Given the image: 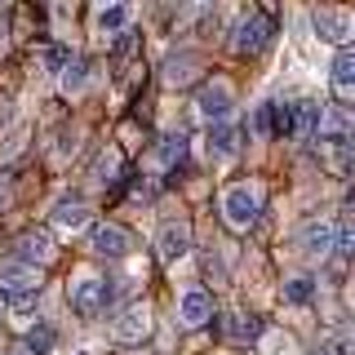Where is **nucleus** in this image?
Returning a JSON list of instances; mask_svg holds the SVG:
<instances>
[{
    "label": "nucleus",
    "mask_w": 355,
    "mask_h": 355,
    "mask_svg": "<svg viewBox=\"0 0 355 355\" xmlns=\"http://www.w3.org/2000/svg\"><path fill=\"white\" fill-rule=\"evenodd\" d=\"M302 249L311 253V258L333 253V227H329V222H306V227H302Z\"/></svg>",
    "instance_id": "2eb2a0df"
},
{
    "label": "nucleus",
    "mask_w": 355,
    "mask_h": 355,
    "mask_svg": "<svg viewBox=\"0 0 355 355\" xmlns=\"http://www.w3.org/2000/svg\"><path fill=\"white\" fill-rule=\"evenodd\" d=\"M178 320H182L187 329H200L214 320V297L205 293V288H187L182 302H178Z\"/></svg>",
    "instance_id": "0eeeda50"
},
{
    "label": "nucleus",
    "mask_w": 355,
    "mask_h": 355,
    "mask_svg": "<svg viewBox=\"0 0 355 355\" xmlns=\"http://www.w3.org/2000/svg\"><path fill=\"white\" fill-rule=\"evenodd\" d=\"M315 31L333 44L347 49V36H351V14H333V9H315Z\"/></svg>",
    "instance_id": "9b49d317"
},
{
    "label": "nucleus",
    "mask_w": 355,
    "mask_h": 355,
    "mask_svg": "<svg viewBox=\"0 0 355 355\" xmlns=\"http://www.w3.org/2000/svg\"><path fill=\"white\" fill-rule=\"evenodd\" d=\"M155 249H160V262H178L187 249H191V227H187V222H164Z\"/></svg>",
    "instance_id": "1a4fd4ad"
},
{
    "label": "nucleus",
    "mask_w": 355,
    "mask_h": 355,
    "mask_svg": "<svg viewBox=\"0 0 355 355\" xmlns=\"http://www.w3.org/2000/svg\"><path fill=\"white\" fill-rule=\"evenodd\" d=\"M288 111H293V138H315V133H320V116H324L320 103L302 98V103H293Z\"/></svg>",
    "instance_id": "f8f14e48"
},
{
    "label": "nucleus",
    "mask_w": 355,
    "mask_h": 355,
    "mask_svg": "<svg viewBox=\"0 0 355 355\" xmlns=\"http://www.w3.org/2000/svg\"><path fill=\"white\" fill-rule=\"evenodd\" d=\"M253 133H258V138H271V111H266V103L258 107V116H253Z\"/></svg>",
    "instance_id": "393cba45"
},
{
    "label": "nucleus",
    "mask_w": 355,
    "mask_h": 355,
    "mask_svg": "<svg viewBox=\"0 0 355 355\" xmlns=\"http://www.w3.org/2000/svg\"><path fill=\"white\" fill-rule=\"evenodd\" d=\"M0 44H5V18H0Z\"/></svg>",
    "instance_id": "cd10ccee"
},
{
    "label": "nucleus",
    "mask_w": 355,
    "mask_h": 355,
    "mask_svg": "<svg viewBox=\"0 0 355 355\" xmlns=\"http://www.w3.org/2000/svg\"><path fill=\"white\" fill-rule=\"evenodd\" d=\"M89 85V67L85 62H67V76H62V89L67 94H80V89Z\"/></svg>",
    "instance_id": "4be33fe9"
},
{
    "label": "nucleus",
    "mask_w": 355,
    "mask_h": 355,
    "mask_svg": "<svg viewBox=\"0 0 355 355\" xmlns=\"http://www.w3.org/2000/svg\"><path fill=\"white\" fill-rule=\"evenodd\" d=\"M311 297H315V280H311V275H293V280L284 284V302H293V306H306Z\"/></svg>",
    "instance_id": "6ab92c4d"
},
{
    "label": "nucleus",
    "mask_w": 355,
    "mask_h": 355,
    "mask_svg": "<svg viewBox=\"0 0 355 355\" xmlns=\"http://www.w3.org/2000/svg\"><path fill=\"white\" fill-rule=\"evenodd\" d=\"M351 351V342H347V333H333V338L324 342V347H320L315 355H347Z\"/></svg>",
    "instance_id": "5701e85b"
},
{
    "label": "nucleus",
    "mask_w": 355,
    "mask_h": 355,
    "mask_svg": "<svg viewBox=\"0 0 355 355\" xmlns=\"http://www.w3.org/2000/svg\"><path fill=\"white\" fill-rule=\"evenodd\" d=\"M271 18L266 14H249V18H240L236 22V36H231V49L244 53V58H253V53H262L266 44H271Z\"/></svg>",
    "instance_id": "20e7f679"
},
{
    "label": "nucleus",
    "mask_w": 355,
    "mask_h": 355,
    "mask_svg": "<svg viewBox=\"0 0 355 355\" xmlns=\"http://www.w3.org/2000/svg\"><path fill=\"white\" fill-rule=\"evenodd\" d=\"M18 262L22 266H44V262H53V240L44 236V231H27V236H18Z\"/></svg>",
    "instance_id": "9d476101"
},
{
    "label": "nucleus",
    "mask_w": 355,
    "mask_h": 355,
    "mask_svg": "<svg viewBox=\"0 0 355 355\" xmlns=\"http://www.w3.org/2000/svg\"><path fill=\"white\" fill-rule=\"evenodd\" d=\"M209 151H214L218 160H231V155L240 151V129L227 125V120H222V125H214V129H209Z\"/></svg>",
    "instance_id": "4468645a"
},
{
    "label": "nucleus",
    "mask_w": 355,
    "mask_h": 355,
    "mask_svg": "<svg viewBox=\"0 0 355 355\" xmlns=\"http://www.w3.org/2000/svg\"><path fill=\"white\" fill-rule=\"evenodd\" d=\"M67 62H71L67 49H44V67H49V71H67Z\"/></svg>",
    "instance_id": "b1692460"
},
{
    "label": "nucleus",
    "mask_w": 355,
    "mask_h": 355,
    "mask_svg": "<svg viewBox=\"0 0 355 355\" xmlns=\"http://www.w3.org/2000/svg\"><path fill=\"white\" fill-rule=\"evenodd\" d=\"M58 347V329L49 324V320H40L36 329H27V355H53Z\"/></svg>",
    "instance_id": "f3484780"
},
{
    "label": "nucleus",
    "mask_w": 355,
    "mask_h": 355,
    "mask_svg": "<svg viewBox=\"0 0 355 355\" xmlns=\"http://www.w3.org/2000/svg\"><path fill=\"white\" fill-rule=\"evenodd\" d=\"M227 338H231V342H258V338H262V320L236 311V315L227 320Z\"/></svg>",
    "instance_id": "dca6fc26"
},
{
    "label": "nucleus",
    "mask_w": 355,
    "mask_h": 355,
    "mask_svg": "<svg viewBox=\"0 0 355 355\" xmlns=\"http://www.w3.org/2000/svg\"><path fill=\"white\" fill-rule=\"evenodd\" d=\"M89 244H94L98 258H125V253H129V231L116 227V222H98Z\"/></svg>",
    "instance_id": "6e6552de"
},
{
    "label": "nucleus",
    "mask_w": 355,
    "mask_h": 355,
    "mask_svg": "<svg viewBox=\"0 0 355 355\" xmlns=\"http://www.w3.org/2000/svg\"><path fill=\"white\" fill-rule=\"evenodd\" d=\"M266 351H271V355H293V338H280V333H271V338H266Z\"/></svg>",
    "instance_id": "a878e982"
},
{
    "label": "nucleus",
    "mask_w": 355,
    "mask_h": 355,
    "mask_svg": "<svg viewBox=\"0 0 355 355\" xmlns=\"http://www.w3.org/2000/svg\"><path fill=\"white\" fill-rule=\"evenodd\" d=\"M36 297H40L36 266H22V262H5V266H0V302L14 306V311H27Z\"/></svg>",
    "instance_id": "f257e3e1"
},
{
    "label": "nucleus",
    "mask_w": 355,
    "mask_h": 355,
    "mask_svg": "<svg viewBox=\"0 0 355 355\" xmlns=\"http://www.w3.org/2000/svg\"><path fill=\"white\" fill-rule=\"evenodd\" d=\"M333 94L342 103L355 94V53L351 49H338V58H333Z\"/></svg>",
    "instance_id": "ddd939ff"
},
{
    "label": "nucleus",
    "mask_w": 355,
    "mask_h": 355,
    "mask_svg": "<svg viewBox=\"0 0 355 355\" xmlns=\"http://www.w3.org/2000/svg\"><path fill=\"white\" fill-rule=\"evenodd\" d=\"M196 107H200V116H209L214 125H222V120L231 116V107H236V98H231V85H227V80H209L205 89H200Z\"/></svg>",
    "instance_id": "39448f33"
},
{
    "label": "nucleus",
    "mask_w": 355,
    "mask_h": 355,
    "mask_svg": "<svg viewBox=\"0 0 355 355\" xmlns=\"http://www.w3.org/2000/svg\"><path fill=\"white\" fill-rule=\"evenodd\" d=\"M14 355H27V351H14Z\"/></svg>",
    "instance_id": "c85d7f7f"
},
{
    "label": "nucleus",
    "mask_w": 355,
    "mask_h": 355,
    "mask_svg": "<svg viewBox=\"0 0 355 355\" xmlns=\"http://www.w3.org/2000/svg\"><path fill=\"white\" fill-rule=\"evenodd\" d=\"M125 22H129V14L120 5H111V9H98V27L103 31H111V36H120L125 31Z\"/></svg>",
    "instance_id": "aec40b11"
},
{
    "label": "nucleus",
    "mask_w": 355,
    "mask_h": 355,
    "mask_svg": "<svg viewBox=\"0 0 355 355\" xmlns=\"http://www.w3.org/2000/svg\"><path fill=\"white\" fill-rule=\"evenodd\" d=\"M67 302H71L76 315L94 320V315H103V311L116 302V280H76L71 288H67Z\"/></svg>",
    "instance_id": "7ed1b4c3"
},
{
    "label": "nucleus",
    "mask_w": 355,
    "mask_h": 355,
    "mask_svg": "<svg viewBox=\"0 0 355 355\" xmlns=\"http://www.w3.org/2000/svg\"><path fill=\"white\" fill-rule=\"evenodd\" d=\"M258 214H262V191L258 187H249V182L227 187V196H222V218H227V227L249 231L253 222H258Z\"/></svg>",
    "instance_id": "f03ea898"
},
{
    "label": "nucleus",
    "mask_w": 355,
    "mask_h": 355,
    "mask_svg": "<svg viewBox=\"0 0 355 355\" xmlns=\"http://www.w3.org/2000/svg\"><path fill=\"white\" fill-rule=\"evenodd\" d=\"M147 333H151L147 306H125L116 320H111V338H116V342H142Z\"/></svg>",
    "instance_id": "423d86ee"
},
{
    "label": "nucleus",
    "mask_w": 355,
    "mask_h": 355,
    "mask_svg": "<svg viewBox=\"0 0 355 355\" xmlns=\"http://www.w3.org/2000/svg\"><path fill=\"white\" fill-rule=\"evenodd\" d=\"M53 222H58V227H85L89 222V205L85 200H58V205H53Z\"/></svg>",
    "instance_id": "a211bd4d"
},
{
    "label": "nucleus",
    "mask_w": 355,
    "mask_h": 355,
    "mask_svg": "<svg viewBox=\"0 0 355 355\" xmlns=\"http://www.w3.org/2000/svg\"><path fill=\"white\" fill-rule=\"evenodd\" d=\"M182 151H187L182 133H169V138H160V147H155V160H160V164H173Z\"/></svg>",
    "instance_id": "412c9836"
},
{
    "label": "nucleus",
    "mask_w": 355,
    "mask_h": 355,
    "mask_svg": "<svg viewBox=\"0 0 355 355\" xmlns=\"http://www.w3.org/2000/svg\"><path fill=\"white\" fill-rule=\"evenodd\" d=\"M5 205H9V182L0 178V209H5Z\"/></svg>",
    "instance_id": "bb28decb"
}]
</instances>
